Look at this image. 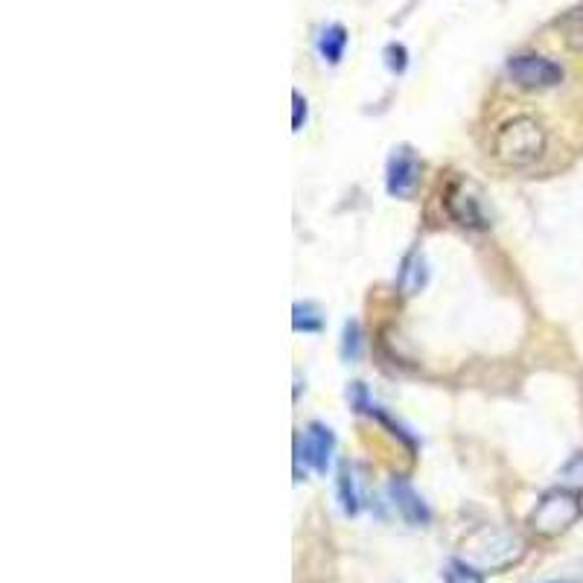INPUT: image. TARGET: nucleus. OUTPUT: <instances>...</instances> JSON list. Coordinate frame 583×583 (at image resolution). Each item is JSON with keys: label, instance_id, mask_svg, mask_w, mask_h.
<instances>
[{"label": "nucleus", "instance_id": "obj_7", "mask_svg": "<svg viewBox=\"0 0 583 583\" xmlns=\"http://www.w3.org/2000/svg\"><path fill=\"white\" fill-rule=\"evenodd\" d=\"M388 496H391V505L397 508V514L403 516L406 522H412V525H426L429 522V508L417 496V490H414L409 481H391L388 484Z\"/></svg>", "mask_w": 583, "mask_h": 583}, {"label": "nucleus", "instance_id": "obj_2", "mask_svg": "<svg viewBox=\"0 0 583 583\" xmlns=\"http://www.w3.org/2000/svg\"><path fill=\"white\" fill-rule=\"evenodd\" d=\"M522 557V543L505 531H481L464 546V563L479 572H499Z\"/></svg>", "mask_w": 583, "mask_h": 583}, {"label": "nucleus", "instance_id": "obj_1", "mask_svg": "<svg viewBox=\"0 0 583 583\" xmlns=\"http://www.w3.org/2000/svg\"><path fill=\"white\" fill-rule=\"evenodd\" d=\"M543 146H546V135L543 129L528 120V117H516L511 123H505L496 135V158L505 161V164H531L543 155Z\"/></svg>", "mask_w": 583, "mask_h": 583}, {"label": "nucleus", "instance_id": "obj_13", "mask_svg": "<svg viewBox=\"0 0 583 583\" xmlns=\"http://www.w3.org/2000/svg\"><path fill=\"white\" fill-rule=\"evenodd\" d=\"M444 575L446 583H484L479 569H473V566L464 563V560H452V563L446 566Z\"/></svg>", "mask_w": 583, "mask_h": 583}, {"label": "nucleus", "instance_id": "obj_14", "mask_svg": "<svg viewBox=\"0 0 583 583\" xmlns=\"http://www.w3.org/2000/svg\"><path fill=\"white\" fill-rule=\"evenodd\" d=\"M385 65H388L391 73H403L406 65H409L406 47H403V44H388V47H385Z\"/></svg>", "mask_w": 583, "mask_h": 583}, {"label": "nucleus", "instance_id": "obj_8", "mask_svg": "<svg viewBox=\"0 0 583 583\" xmlns=\"http://www.w3.org/2000/svg\"><path fill=\"white\" fill-rule=\"evenodd\" d=\"M344 47H347V30H344L342 24H330V27H324L321 35H318V53L330 65H339L342 62Z\"/></svg>", "mask_w": 583, "mask_h": 583}, {"label": "nucleus", "instance_id": "obj_9", "mask_svg": "<svg viewBox=\"0 0 583 583\" xmlns=\"http://www.w3.org/2000/svg\"><path fill=\"white\" fill-rule=\"evenodd\" d=\"M339 502L347 516H356L362 511V493H359V479L350 464H344L339 473Z\"/></svg>", "mask_w": 583, "mask_h": 583}, {"label": "nucleus", "instance_id": "obj_4", "mask_svg": "<svg viewBox=\"0 0 583 583\" xmlns=\"http://www.w3.org/2000/svg\"><path fill=\"white\" fill-rule=\"evenodd\" d=\"M508 73L516 85L522 88H554L563 82V68L557 62H551L546 56H514L508 62Z\"/></svg>", "mask_w": 583, "mask_h": 583}, {"label": "nucleus", "instance_id": "obj_3", "mask_svg": "<svg viewBox=\"0 0 583 583\" xmlns=\"http://www.w3.org/2000/svg\"><path fill=\"white\" fill-rule=\"evenodd\" d=\"M583 508L578 502V496L566 493V490H554V493H546L537 505V511L531 514V525L546 534V537H554V534H563L566 528H572L578 519H581Z\"/></svg>", "mask_w": 583, "mask_h": 583}, {"label": "nucleus", "instance_id": "obj_6", "mask_svg": "<svg viewBox=\"0 0 583 583\" xmlns=\"http://www.w3.org/2000/svg\"><path fill=\"white\" fill-rule=\"evenodd\" d=\"M420 181V161L414 158V152L409 146L394 149V155L388 158V170H385V184L388 193L397 199H409Z\"/></svg>", "mask_w": 583, "mask_h": 583}, {"label": "nucleus", "instance_id": "obj_16", "mask_svg": "<svg viewBox=\"0 0 583 583\" xmlns=\"http://www.w3.org/2000/svg\"><path fill=\"white\" fill-rule=\"evenodd\" d=\"M292 103H295V117H292V129L295 132H301V126H304V120H307V100L295 91L292 94Z\"/></svg>", "mask_w": 583, "mask_h": 583}, {"label": "nucleus", "instance_id": "obj_5", "mask_svg": "<svg viewBox=\"0 0 583 583\" xmlns=\"http://www.w3.org/2000/svg\"><path fill=\"white\" fill-rule=\"evenodd\" d=\"M333 449H336V435L324 423H309L304 438H298V461H304L315 473H327Z\"/></svg>", "mask_w": 583, "mask_h": 583}, {"label": "nucleus", "instance_id": "obj_15", "mask_svg": "<svg viewBox=\"0 0 583 583\" xmlns=\"http://www.w3.org/2000/svg\"><path fill=\"white\" fill-rule=\"evenodd\" d=\"M560 479L572 487H583V455H575L563 470H560Z\"/></svg>", "mask_w": 583, "mask_h": 583}, {"label": "nucleus", "instance_id": "obj_12", "mask_svg": "<svg viewBox=\"0 0 583 583\" xmlns=\"http://www.w3.org/2000/svg\"><path fill=\"white\" fill-rule=\"evenodd\" d=\"M426 283V263H423V257H409L406 260V272H403V289L409 292V295H414L420 286Z\"/></svg>", "mask_w": 583, "mask_h": 583}, {"label": "nucleus", "instance_id": "obj_11", "mask_svg": "<svg viewBox=\"0 0 583 583\" xmlns=\"http://www.w3.org/2000/svg\"><path fill=\"white\" fill-rule=\"evenodd\" d=\"M295 318H292V324H295V330L301 333H315V330H321V315H318V307L315 304H295Z\"/></svg>", "mask_w": 583, "mask_h": 583}, {"label": "nucleus", "instance_id": "obj_10", "mask_svg": "<svg viewBox=\"0 0 583 583\" xmlns=\"http://www.w3.org/2000/svg\"><path fill=\"white\" fill-rule=\"evenodd\" d=\"M342 356L347 362H359V356H362V327H359V321L344 324Z\"/></svg>", "mask_w": 583, "mask_h": 583}]
</instances>
